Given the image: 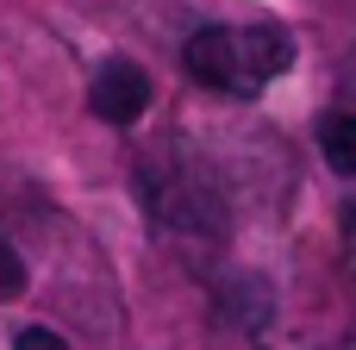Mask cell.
I'll return each instance as SVG.
<instances>
[{
    "mask_svg": "<svg viewBox=\"0 0 356 350\" xmlns=\"http://www.w3.org/2000/svg\"><path fill=\"white\" fill-rule=\"evenodd\" d=\"M319 150H325V163H332L338 175H350V182H356V106L319 113Z\"/></svg>",
    "mask_w": 356,
    "mask_h": 350,
    "instance_id": "4",
    "label": "cell"
},
{
    "mask_svg": "<svg viewBox=\"0 0 356 350\" xmlns=\"http://www.w3.org/2000/svg\"><path fill=\"white\" fill-rule=\"evenodd\" d=\"M344 263H350V276H356V194L344 200Z\"/></svg>",
    "mask_w": 356,
    "mask_h": 350,
    "instance_id": "7",
    "label": "cell"
},
{
    "mask_svg": "<svg viewBox=\"0 0 356 350\" xmlns=\"http://www.w3.org/2000/svg\"><path fill=\"white\" fill-rule=\"evenodd\" d=\"M188 75L207 94L225 100H257L288 63H294V38L282 25H200L181 50Z\"/></svg>",
    "mask_w": 356,
    "mask_h": 350,
    "instance_id": "2",
    "label": "cell"
},
{
    "mask_svg": "<svg viewBox=\"0 0 356 350\" xmlns=\"http://www.w3.org/2000/svg\"><path fill=\"white\" fill-rule=\"evenodd\" d=\"M19 288H25V263H19V250L0 238V301H19Z\"/></svg>",
    "mask_w": 356,
    "mask_h": 350,
    "instance_id": "5",
    "label": "cell"
},
{
    "mask_svg": "<svg viewBox=\"0 0 356 350\" xmlns=\"http://www.w3.org/2000/svg\"><path fill=\"white\" fill-rule=\"evenodd\" d=\"M138 200L156 238H169L175 250H219L225 244V194L207 175L200 157H188L181 144H150L138 157Z\"/></svg>",
    "mask_w": 356,
    "mask_h": 350,
    "instance_id": "1",
    "label": "cell"
},
{
    "mask_svg": "<svg viewBox=\"0 0 356 350\" xmlns=\"http://www.w3.org/2000/svg\"><path fill=\"white\" fill-rule=\"evenodd\" d=\"M13 350H69V338L50 332V326H25V332L13 338Z\"/></svg>",
    "mask_w": 356,
    "mask_h": 350,
    "instance_id": "6",
    "label": "cell"
},
{
    "mask_svg": "<svg viewBox=\"0 0 356 350\" xmlns=\"http://www.w3.org/2000/svg\"><path fill=\"white\" fill-rule=\"evenodd\" d=\"M88 106H94V119H106V125H138L144 106H150V75H144L131 56H106V63L94 69Z\"/></svg>",
    "mask_w": 356,
    "mask_h": 350,
    "instance_id": "3",
    "label": "cell"
}]
</instances>
